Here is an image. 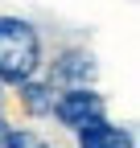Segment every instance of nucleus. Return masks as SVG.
Wrapping results in <instances>:
<instances>
[{
	"instance_id": "f03ea898",
	"label": "nucleus",
	"mask_w": 140,
	"mask_h": 148,
	"mask_svg": "<svg viewBox=\"0 0 140 148\" xmlns=\"http://www.w3.org/2000/svg\"><path fill=\"white\" fill-rule=\"evenodd\" d=\"M49 115H58V123H66V127H74V132H78L86 119L103 115V99L95 95V90H86V86H70L62 99H54Z\"/></svg>"
},
{
	"instance_id": "39448f33",
	"label": "nucleus",
	"mask_w": 140,
	"mask_h": 148,
	"mask_svg": "<svg viewBox=\"0 0 140 148\" xmlns=\"http://www.w3.org/2000/svg\"><path fill=\"white\" fill-rule=\"evenodd\" d=\"M25 90H21V95H25V107L33 111V115H49V107H54V95H49V86H41V82H21Z\"/></svg>"
},
{
	"instance_id": "7ed1b4c3",
	"label": "nucleus",
	"mask_w": 140,
	"mask_h": 148,
	"mask_svg": "<svg viewBox=\"0 0 140 148\" xmlns=\"http://www.w3.org/2000/svg\"><path fill=\"white\" fill-rule=\"evenodd\" d=\"M78 148H136V144H132V136L124 127H115L103 115H95V119H86L78 127Z\"/></svg>"
},
{
	"instance_id": "423d86ee",
	"label": "nucleus",
	"mask_w": 140,
	"mask_h": 148,
	"mask_svg": "<svg viewBox=\"0 0 140 148\" xmlns=\"http://www.w3.org/2000/svg\"><path fill=\"white\" fill-rule=\"evenodd\" d=\"M4 148H45V144L29 132H4Z\"/></svg>"
},
{
	"instance_id": "20e7f679",
	"label": "nucleus",
	"mask_w": 140,
	"mask_h": 148,
	"mask_svg": "<svg viewBox=\"0 0 140 148\" xmlns=\"http://www.w3.org/2000/svg\"><path fill=\"white\" fill-rule=\"evenodd\" d=\"M54 74H58V78H66V82H74V86H82V82L95 74V66H91V58H86V53H66V58L58 62Z\"/></svg>"
},
{
	"instance_id": "f257e3e1",
	"label": "nucleus",
	"mask_w": 140,
	"mask_h": 148,
	"mask_svg": "<svg viewBox=\"0 0 140 148\" xmlns=\"http://www.w3.org/2000/svg\"><path fill=\"white\" fill-rule=\"evenodd\" d=\"M37 62H41V41L33 25L16 16H0V82L21 86L25 78H33Z\"/></svg>"
}]
</instances>
